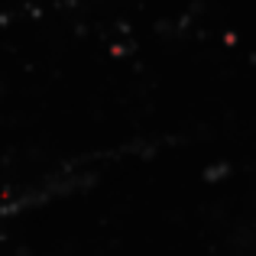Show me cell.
<instances>
[{"instance_id": "obj_1", "label": "cell", "mask_w": 256, "mask_h": 256, "mask_svg": "<svg viewBox=\"0 0 256 256\" xmlns=\"http://www.w3.org/2000/svg\"><path fill=\"white\" fill-rule=\"evenodd\" d=\"M227 175H230V162L220 159V162H214V166L204 169V182H220V178H227Z\"/></svg>"}]
</instances>
